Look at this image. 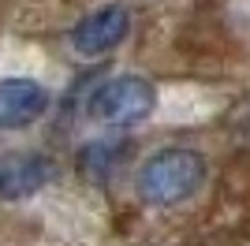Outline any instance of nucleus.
<instances>
[{"instance_id":"20e7f679","label":"nucleus","mask_w":250,"mask_h":246,"mask_svg":"<svg viewBox=\"0 0 250 246\" xmlns=\"http://www.w3.org/2000/svg\"><path fill=\"white\" fill-rule=\"evenodd\" d=\"M56 164L42 153H4L0 157V198L4 202H26L52 183Z\"/></svg>"},{"instance_id":"7ed1b4c3","label":"nucleus","mask_w":250,"mask_h":246,"mask_svg":"<svg viewBox=\"0 0 250 246\" xmlns=\"http://www.w3.org/2000/svg\"><path fill=\"white\" fill-rule=\"evenodd\" d=\"M127 34H131V11L120 4H108L71 26V49L86 60H97V56H108L116 45H124Z\"/></svg>"},{"instance_id":"423d86ee","label":"nucleus","mask_w":250,"mask_h":246,"mask_svg":"<svg viewBox=\"0 0 250 246\" xmlns=\"http://www.w3.org/2000/svg\"><path fill=\"white\" fill-rule=\"evenodd\" d=\"M127 149H131L127 142H90V145H83V153H79V168H83V175L90 183L104 186L120 172Z\"/></svg>"},{"instance_id":"39448f33","label":"nucleus","mask_w":250,"mask_h":246,"mask_svg":"<svg viewBox=\"0 0 250 246\" xmlns=\"http://www.w3.org/2000/svg\"><path fill=\"white\" fill-rule=\"evenodd\" d=\"M49 90L34 79H0V131H22L49 112Z\"/></svg>"},{"instance_id":"f03ea898","label":"nucleus","mask_w":250,"mask_h":246,"mask_svg":"<svg viewBox=\"0 0 250 246\" xmlns=\"http://www.w3.org/2000/svg\"><path fill=\"white\" fill-rule=\"evenodd\" d=\"M153 108H157V86L142 75H116L86 97V116L104 127L138 123L153 116Z\"/></svg>"},{"instance_id":"f257e3e1","label":"nucleus","mask_w":250,"mask_h":246,"mask_svg":"<svg viewBox=\"0 0 250 246\" xmlns=\"http://www.w3.org/2000/svg\"><path fill=\"white\" fill-rule=\"evenodd\" d=\"M206 157L190 145H165L142 161L138 168V198L153 209H172L183 205L187 198L198 194V186L206 183Z\"/></svg>"}]
</instances>
